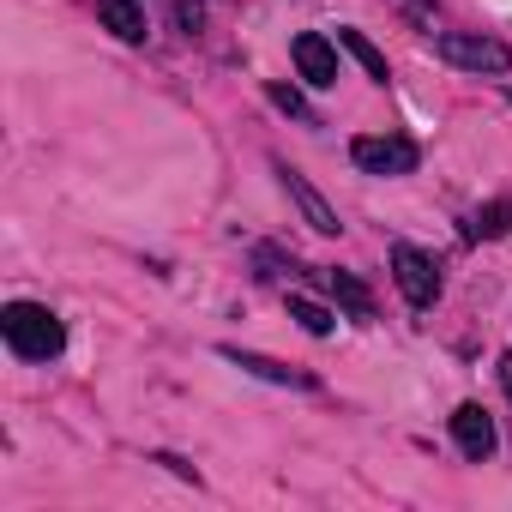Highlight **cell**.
<instances>
[{
    "label": "cell",
    "mask_w": 512,
    "mask_h": 512,
    "mask_svg": "<svg viewBox=\"0 0 512 512\" xmlns=\"http://www.w3.org/2000/svg\"><path fill=\"white\" fill-rule=\"evenodd\" d=\"M0 332H7L13 356H25V362H49V356H61V344H67L61 320H55L43 302H13L7 314H0Z\"/></svg>",
    "instance_id": "6da1fadb"
},
{
    "label": "cell",
    "mask_w": 512,
    "mask_h": 512,
    "mask_svg": "<svg viewBox=\"0 0 512 512\" xmlns=\"http://www.w3.org/2000/svg\"><path fill=\"white\" fill-rule=\"evenodd\" d=\"M440 55L464 73H506L512 67V49L494 43V37H470V31H446L440 37Z\"/></svg>",
    "instance_id": "7a4b0ae2"
},
{
    "label": "cell",
    "mask_w": 512,
    "mask_h": 512,
    "mask_svg": "<svg viewBox=\"0 0 512 512\" xmlns=\"http://www.w3.org/2000/svg\"><path fill=\"white\" fill-rule=\"evenodd\" d=\"M392 278H398V290H404V302L410 308H428L434 296H440V272H434V260L422 247H392Z\"/></svg>",
    "instance_id": "3957f363"
},
{
    "label": "cell",
    "mask_w": 512,
    "mask_h": 512,
    "mask_svg": "<svg viewBox=\"0 0 512 512\" xmlns=\"http://www.w3.org/2000/svg\"><path fill=\"white\" fill-rule=\"evenodd\" d=\"M350 157H356V169H368V175H410V169H416V145L398 139V133H386V139H356Z\"/></svg>",
    "instance_id": "277c9868"
},
{
    "label": "cell",
    "mask_w": 512,
    "mask_h": 512,
    "mask_svg": "<svg viewBox=\"0 0 512 512\" xmlns=\"http://www.w3.org/2000/svg\"><path fill=\"white\" fill-rule=\"evenodd\" d=\"M290 55H296V67H302L308 85H338V49H332L320 31H302V37L290 43Z\"/></svg>",
    "instance_id": "5b68a950"
},
{
    "label": "cell",
    "mask_w": 512,
    "mask_h": 512,
    "mask_svg": "<svg viewBox=\"0 0 512 512\" xmlns=\"http://www.w3.org/2000/svg\"><path fill=\"white\" fill-rule=\"evenodd\" d=\"M452 440H458L464 458H494V422H488V410L482 404H458L452 410Z\"/></svg>",
    "instance_id": "8992f818"
},
{
    "label": "cell",
    "mask_w": 512,
    "mask_h": 512,
    "mask_svg": "<svg viewBox=\"0 0 512 512\" xmlns=\"http://www.w3.org/2000/svg\"><path fill=\"white\" fill-rule=\"evenodd\" d=\"M278 175H284V187H290V199L302 205V217H308V223H314L320 235H338V229H344V223H338V211H332V205H326V199H320V193H314V187H308L302 175H296V169H278Z\"/></svg>",
    "instance_id": "52a82bcc"
},
{
    "label": "cell",
    "mask_w": 512,
    "mask_h": 512,
    "mask_svg": "<svg viewBox=\"0 0 512 512\" xmlns=\"http://www.w3.org/2000/svg\"><path fill=\"white\" fill-rule=\"evenodd\" d=\"M235 368H247V374H260V380H278V386H314V374H302V368H284V362H272V356H253V350H223Z\"/></svg>",
    "instance_id": "ba28073f"
},
{
    "label": "cell",
    "mask_w": 512,
    "mask_h": 512,
    "mask_svg": "<svg viewBox=\"0 0 512 512\" xmlns=\"http://www.w3.org/2000/svg\"><path fill=\"white\" fill-rule=\"evenodd\" d=\"M97 19H103V31H115L121 43H139V37H145L139 0H97Z\"/></svg>",
    "instance_id": "9c48e42d"
},
{
    "label": "cell",
    "mask_w": 512,
    "mask_h": 512,
    "mask_svg": "<svg viewBox=\"0 0 512 512\" xmlns=\"http://www.w3.org/2000/svg\"><path fill=\"white\" fill-rule=\"evenodd\" d=\"M326 290L350 308V320H374V296H368L362 278H350V272H326Z\"/></svg>",
    "instance_id": "30bf717a"
},
{
    "label": "cell",
    "mask_w": 512,
    "mask_h": 512,
    "mask_svg": "<svg viewBox=\"0 0 512 512\" xmlns=\"http://www.w3.org/2000/svg\"><path fill=\"white\" fill-rule=\"evenodd\" d=\"M338 43H344V49H350V55L368 67V79H380V85H386V55H380V49H374L362 31H338Z\"/></svg>",
    "instance_id": "8fae6325"
},
{
    "label": "cell",
    "mask_w": 512,
    "mask_h": 512,
    "mask_svg": "<svg viewBox=\"0 0 512 512\" xmlns=\"http://www.w3.org/2000/svg\"><path fill=\"white\" fill-rule=\"evenodd\" d=\"M290 320H302L314 338H326V332H332V314H326L320 302H308V296H290Z\"/></svg>",
    "instance_id": "7c38bea8"
},
{
    "label": "cell",
    "mask_w": 512,
    "mask_h": 512,
    "mask_svg": "<svg viewBox=\"0 0 512 512\" xmlns=\"http://www.w3.org/2000/svg\"><path fill=\"white\" fill-rule=\"evenodd\" d=\"M272 103H278L284 115H296V121H314V115H308V103H302V91H290V85H272Z\"/></svg>",
    "instance_id": "4fadbf2b"
},
{
    "label": "cell",
    "mask_w": 512,
    "mask_h": 512,
    "mask_svg": "<svg viewBox=\"0 0 512 512\" xmlns=\"http://www.w3.org/2000/svg\"><path fill=\"white\" fill-rule=\"evenodd\" d=\"M476 229H482V235H506V229H512V205H500V199H494V205L482 211V223H476Z\"/></svg>",
    "instance_id": "5bb4252c"
},
{
    "label": "cell",
    "mask_w": 512,
    "mask_h": 512,
    "mask_svg": "<svg viewBox=\"0 0 512 512\" xmlns=\"http://www.w3.org/2000/svg\"><path fill=\"white\" fill-rule=\"evenodd\" d=\"M175 19H181L187 31H199V19H205V7H199V0H175Z\"/></svg>",
    "instance_id": "9a60e30c"
},
{
    "label": "cell",
    "mask_w": 512,
    "mask_h": 512,
    "mask_svg": "<svg viewBox=\"0 0 512 512\" xmlns=\"http://www.w3.org/2000/svg\"><path fill=\"white\" fill-rule=\"evenodd\" d=\"M500 386H506V398H512V356H500Z\"/></svg>",
    "instance_id": "2e32d148"
},
{
    "label": "cell",
    "mask_w": 512,
    "mask_h": 512,
    "mask_svg": "<svg viewBox=\"0 0 512 512\" xmlns=\"http://www.w3.org/2000/svg\"><path fill=\"white\" fill-rule=\"evenodd\" d=\"M404 7H410V13H422V19H428V13H434V0H404Z\"/></svg>",
    "instance_id": "e0dca14e"
}]
</instances>
